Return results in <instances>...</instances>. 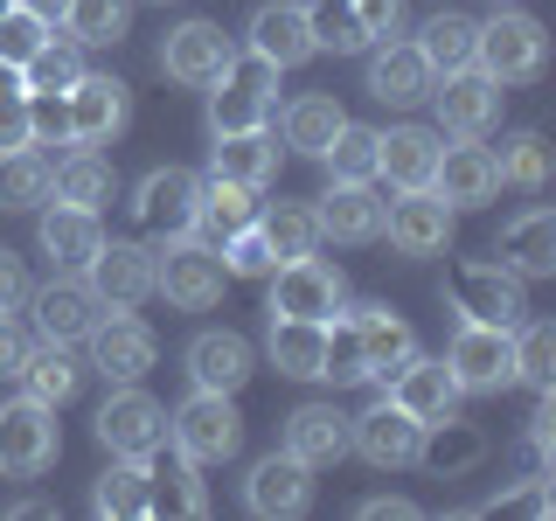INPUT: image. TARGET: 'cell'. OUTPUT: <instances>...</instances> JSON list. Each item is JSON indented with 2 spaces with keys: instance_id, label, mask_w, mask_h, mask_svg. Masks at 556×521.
Instances as JSON below:
<instances>
[{
  "instance_id": "6da1fadb",
  "label": "cell",
  "mask_w": 556,
  "mask_h": 521,
  "mask_svg": "<svg viewBox=\"0 0 556 521\" xmlns=\"http://www.w3.org/2000/svg\"><path fill=\"white\" fill-rule=\"evenodd\" d=\"M549 63V35L535 14L521 8H501L494 22H480V42H473V69H486V77L508 91V84H535Z\"/></svg>"
},
{
  "instance_id": "7a4b0ae2",
  "label": "cell",
  "mask_w": 556,
  "mask_h": 521,
  "mask_svg": "<svg viewBox=\"0 0 556 521\" xmlns=\"http://www.w3.org/2000/svg\"><path fill=\"white\" fill-rule=\"evenodd\" d=\"M445 369L459 382V396H494L515 382V327H486V320H459V334L445 347Z\"/></svg>"
},
{
  "instance_id": "3957f363",
  "label": "cell",
  "mask_w": 556,
  "mask_h": 521,
  "mask_svg": "<svg viewBox=\"0 0 556 521\" xmlns=\"http://www.w3.org/2000/svg\"><path fill=\"white\" fill-rule=\"evenodd\" d=\"M167 439H174L181 459L223 466V459H237V445H243V417H237V404L223 390H195L181 410L167 417Z\"/></svg>"
},
{
  "instance_id": "277c9868",
  "label": "cell",
  "mask_w": 556,
  "mask_h": 521,
  "mask_svg": "<svg viewBox=\"0 0 556 521\" xmlns=\"http://www.w3.org/2000/svg\"><path fill=\"white\" fill-rule=\"evenodd\" d=\"M63 452V431H56V410L35 404V396L22 390L14 404H0V473L8 480H35L49 473Z\"/></svg>"
},
{
  "instance_id": "5b68a950",
  "label": "cell",
  "mask_w": 556,
  "mask_h": 521,
  "mask_svg": "<svg viewBox=\"0 0 556 521\" xmlns=\"http://www.w3.org/2000/svg\"><path fill=\"white\" fill-rule=\"evenodd\" d=\"M98 445L112 459H153V452H167V410L139 382H118L98 410Z\"/></svg>"
},
{
  "instance_id": "8992f818",
  "label": "cell",
  "mask_w": 556,
  "mask_h": 521,
  "mask_svg": "<svg viewBox=\"0 0 556 521\" xmlns=\"http://www.w3.org/2000/svg\"><path fill=\"white\" fill-rule=\"evenodd\" d=\"M223 285H230V271H223V257L208 251V243L174 237L167 251H153V292H167V306L208 313V306L223 300Z\"/></svg>"
},
{
  "instance_id": "52a82bcc",
  "label": "cell",
  "mask_w": 556,
  "mask_h": 521,
  "mask_svg": "<svg viewBox=\"0 0 556 521\" xmlns=\"http://www.w3.org/2000/svg\"><path fill=\"white\" fill-rule=\"evenodd\" d=\"M271 306L265 313H286V320H334L348 306V278L327 265V257H286V265H271Z\"/></svg>"
},
{
  "instance_id": "ba28073f",
  "label": "cell",
  "mask_w": 556,
  "mask_h": 521,
  "mask_svg": "<svg viewBox=\"0 0 556 521\" xmlns=\"http://www.w3.org/2000/svg\"><path fill=\"white\" fill-rule=\"evenodd\" d=\"M425 439H431V431L417 424L410 410H396L390 396L369 404L362 417H348V445H355L369 466H382V473H404V466H417V459H425Z\"/></svg>"
},
{
  "instance_id": "9c48e42d",
  "label": "cell",
  "mask_w": 556,
  "mask_h": 521,
  "mask_svg": "<svg viewBox=\"0 0 556 521\" xmlns=\"http://www.w3.org/2000/svg\"><path fill=\"white\" fill-rule=\"evenodd\" d=\"M195 195H202V174H188V167H153L147 181L132 188V216H139V230L147 237H195Z\"/></svg>"
},
{
  "instance_id": "30bf717a",
  "label": "cell",
  "mask_w": 556,
  "mask_h": 521,
  "mask_svg": "<svg viewBox=\"0 0 556 521\" xmlns=\"http://www.w3.org/2000/svg\"><path fill=\"white\" fill-rule=\"evenodd\" d=\"M271 91H278V69L265 56H243L216 77V98H208V132H243V126H265L271 112Z\"/></svg>"
},
{
  "instance_id": "8fae6325",
  "label": "cell",
  "mask_w": 556,
  "mask_h": 521,
  "mask_svg": "<svg viewBox=\"0 0 556 521\" xmlns=\"http://www.w3.org/2000/svg\"><path fill=\"white\" fill-rule=\"evenodd\" d=\"M501 84L486 77V69H452V77L431 84V104H439V126L452 139H486L501 126Z\"/></svg>"
},
{
  "instance_id": "7c38bea8",
  "label": "cell",
  "mask_w": 556,
  "mask_h": 521,
  "mask_svg": "<svg viewBox=\"0 0 556 521\" xmlns=\"http://www.w3.org/2000/svg\"><path fill=\"white\" fill-rule=\"evenodd\" d=\"M382 396H390L396 410H410L417 424H445V417H459V382H452L445 361H431V355H410V361H396L390 376H382Z\"/></svg>"
},
{
  "instance_id": "4fadbf2b",
  "label": "cell",
  "mask_w": 556,
  "mask_h": 521,
  "mask_svg": "<svg viewBox=\"0 0 556 521\" xmlns=\"http://www.w3.org/2000/svg\"><path fill=\"white\" fill-rule=\"evenodd\" d=\"M452 208L439 188H404V202H382V230H390V243L404 257H439L452 243Z\"/></svg>"
},
{
  "instance_id": "5bb4252c",
  "label": "cell",
  "mask_w": 556,
  "mask_h": 521,
  "mask_svg": "<svg viewBox=\"0 0 556 521\" xmlns=\"http://www.w3.org/2000/svg\"><path fill=\"white\" fill-rule=\"evenodd\" d=\"M28 313H35V334H42V341H84L104 320L98 292L84 285V271H56L49 285H35L28 292Z\"/></svg>"
},
{
  "instance_id": "9a60e30c",
  "label": "cell",
  "mask_w": 556,
  "mask_h": 521,
  "mask_svg": "<svg viewBox=\"0 0 556 521\" xmlns=\"http://www.w3.org/2000/svg\"><path fill=\"white\" fill-rule=\"evenodd\" d=\"M84 285L98 292L104 313H132L139 300H153V251L147 243H98V257L84 265Z\"/></svg>"
},
{
  "instance_id": "2e32d148",
  "label": "cell",
  "mask_w": 556,
  "mask_h": 521,
  "mask_svg": "<svg viewBox=\"0 0 556 521\" xmlns=\"http://www.w3.org/2000/svg\"><path fill=\"white\" fill-rule=\"evenodd\" d=\"M230 63H237V42L216 22H181V28H167V42H161V69L174 84H195V91H208Z\"/></svg>"
},
{
  "instance_id": "e0dca14e",
  "label": "cell",
  "mask_w": 556,
  "mask_h": 521,
  "mask_svg": "<svg viewBox=\"0 0 556 521\" xmlns=\"http://www.w3.org/2000/svg\"><path fill=\"white\" fill-rule=\"evenodd\" d=\"M452 306L466 320H486V327H515L529 300H521V278L508 265H459L452 271Z\"/></svg>"
},
{
  "instance_id": "ac0fdd59",
  "label": "cell",
  "mask_w": 556,
  "mask_h": 521,
  "mask_svg": "<svg viewBox=\"0 0 556 521\" xmlns=\"http://www.w3.org/2000/svg\"><path fill=\"white\" fill-rule=\"evenodd\" d=\"M243 49H251V56H265L271 69H300L320 42H313V22H306L300 0H271V8L251 14V28H243Z\"/></svg>"
},
{
  "instance_id": "d6986e66",
  "label": "cell",
  "mask_w": 556,
  "mask_h": 521,
  "mask_svg": "<svg viewBox=\"0 0 556 521\" xmlns=\"http://www.w3.org/2000/svg\"><path fill=\"white\" fill-rule=\"evenodd\" d=\"M84 341H91V369L112 376V382H139V376L153 369V355H161L153 327L132 320V313H112V320H98Z\"/></svg>"
},
{
  "instance_id": "ffe728a7",
  "label": "cell",
  "mask_w": 556,
  "mask_h": 521,
  "mask_svg": "<svg viewBox=\"0 0 556 521\" xmlns=\"http://www.w3.org/2000/svg\"><path fill=\"white\" fill-rule=\"evenodd\" d=\"M251 369H257L251 341L230 334V327H208V334L188 341V382H195V390H223V396H237L243 382H251Z\"/></svg>"
},
{
  "instance_id": "44dd1931",
  "label": "cell",
  "mask_w": 556,
  "mask_h": 521,
  "mask_svg": "<svg viewBox=\"0 0 556 521\" xmlns=\"http://www.w3.org/2000/svg\"><path fill=\"white\" fill-rule=\"evenodd\" d=\"M243 500H251V514H306L313 508V466H300L292 452H271V459L251 466V480H243Z\"/></svg>"
},
{
  "instance_id": "7402d4cb",
  "label": "cell",
  "mask_w": 556,
  "mask_h": 521,
  "mask_svg": "<svg viewBox=\"0 0 556 521\" xmlns=\"http://www.w3.org/2000/svg\"><path fill=\"white\" fill-rule=\"evenodd\" d=\"M431 188L452 202V208H480L501 195V174H494V153L480 147V139H459V147L439 153V174H431Z\"/></svg>"
},
{
  "instance_id": "603a6c76",
  "label": "cell",
  "mask_w": 556,
  "mask_h": 521,
  "mask_svg": "<svg viewBox=\"0 0 556 521\" xmlns=\"http://www.w3.org/2000/svg\"><path fill=\"white\" fill-rule=\"evenodd\" d=\"M439 153L445 139L425 132V126H396V132H376V174L396 188H431V174H439Z\"/></svg>"
},
{
  "instance_id": "cb8c5ba5",
  "label": "cell",
  "mask_w": 556,
  "mask_h": 521,
  "mask_svg": "<svg viewBox=\"0 0 556 521\" xmlns=\"http://www.w3.org/2000/svg\"><path fill=\"white\" fill-rule=\"evenodd\" d=\"M118 126H126V84L84 69V77L70 84V132H77V147H104Z\"/></svg>"
},
{
  "instance_id": "d4e9b609",
  "label": "cell",
  "mask_w": 556,
  "mask_h": 521,
  "mask_svg": "<svg viewBox=\"0 0 556 521\" xmlns=\"http://www.w3.org/2000/svg\"><path fill=\"white\" fill-rule=\"evenodd\" d=\"M313 216H320V237H334V243H376L382 237V202L369 181H334Z\"/></svg>"
},
{
  "instance_id": "484cf974",
  "label": "cell",
  "mask_w": 556,
  "mask_h": 521,
  "mask_svg": "<svg viewBox=\"0 0 556 521\" xmlns=\"http://www.w3.org/2000/svg\"><path fill=\"white\" fill-rule=\"evenodd\" d=\"M208 174L237 188H265L278 174V139L265 126H243V132H216V153H208Z\"/></svg>"
},
{
  "instance_id": "4316f807",
  "label": "cell",
  "mask_w": 556,
  "mask_h": 521,
  "mask_svg": "<svg viewBox=\"0 0 556 521\" xmlns=\"http://www.w3.org/2000/svg\"><path fill=\"white\" fill-rule=\"evenodd\" d=\"M286 452L300 466H313V473H320V466H334L341 452H348V417L334 404H300V410L286 417Z\"/></svg>"
},
{
  "instance_id": "83f0119b",
  "label": "cell",
  "mask_w": 556,
  "mask_h": 521,
  "mask_svg": "<svg viewBox=\"0 0 556 521\" xmlns=\"http://www.w3.org/2000/svg\"><path fill=\"white\" fill-rule=\"evenodd\" d=\"M431 84H439V77L425 69V56H417L410 42H390V49L369 56V98L376 104H396V112H404V104H425Z\"/></svg>"
},
{
  "instance_id": "f1b7e54d",
  "label": "cell",
  "mask_w": 556,
  "mask_h": 521,
  "mask_svg": "<svg viewBox=\"0 0 556 521\" xmlns=\"http://www.w3.org/2000/svg\"><path fill=\"white\" fill-rule=\"evenodd\" d=\"M98 243H104V230H98V208H77V202H56L42 216V251H49V265L56 271H84L98 257Z\"/></svg>"
},
{
  "instance_id": "f546056e",
  "label": "cell",
  "mask_w": 556,
  "mask_h": 521,
  "mask_svg": "<svg viewBox=\"0 0 556 521\" xmlns=\"http://www.w3.org/2000/svg\"><path fill=\"white\" fill-rule=\"evenodd\" d=\"M251 223H257V188H237V181H216V174H208L202 195H195V230H202L208 251H223V243L237 230H251Z\"/></svg>"
},
{
  "instance_id": "4dcf8cb0",
  "label": "cell",
  "mask_w": 556,
  "mask_h": 521,
  "mask_svg": "<svg viewBox=\"0 0 556 521\" xmlns=\"http://www.w3.org/2000/svg\"><path fill=\"white\" fill-rule=\"evenodd\" d=\"M501 265L515 278H549L556 271V216L549 208H529L501 230Z\"/></svg>"
},
{
  "instance_id": "1f68e13d",
  "label": "cell",
  "mask_w": 556,
  "mask_h": 521,
  "mask_svg": "<svg viewBox=\"0 0 556 521\" xmlns=\"http://www.w3.org/2000/svg\"><path fill=\"white\" fill-rule=\"evenodd\" d=\"M202 466L195 459H174L161 466V459H147V514H181V521H195V514H208V494H202Z\"/></svg>"
},
{
  "instance_id": "d6a6232c",
  "label": "cell",
  "mask_w": 556,
  "mask_h": 521,
  "mask_svg": "<svg viewBox=\"0 0 556 521\" xmlns=\"http://www.w3.org/2000/svg\"><path fill=\"white\" fill-rule=\"evenodd\" d=\"M320 334H327V320H286V313H271V327H265L271 369L300 376V382H320Z\"/></svg>"
},
{
  "instance_id": "836d02e7",
  "label": "cell",
  "mask_w": 556,
  "mask_h": 521,
  "mask_svg": "<svg viewBox=\"0 0 556 521\" xmlns=\"http://www.w3.org/2000/svg\"><path fill=\"white\" fill-rule=\"evenodd\" d=\"M22 382H28V396H35V404L63 410L70 396L84 390V361L70 355V341H42V347H28V361H22Z\"/></svg>"
},
{
  "instance_id": "e575fe53",
  "label": "cell",
  "mask_w": 556,
  "mask_h": 521,
  "mask_svg": "<svg viewBox=\"0 0 556 521\" xmlns=\"http://www.w3.org/2000/svg\"><path fill=\"white\" fill-rule=\"evenodd\" d=\"M473 42H480V22H466V14H431L410 49L425 56L431 77H452V69H473Z\"/></svg>"
},
{
  "instance_id": "d590c367",
  "label": "cell",
  "mask_w": 556,
  "mask_h": 521,
  "mask_svg": "<svg viewBox=\"0 0 556 521\" xmlns=\"http://www.w3.org/2000/svg\"><path fill=\"white\" fill-rule=\"evenodd\" d=\"M355 334H362V355H369V376H390L396 361L417 355L410 320H396L390 306H355Z\"/></svg>"
},
{
  "instance_id": "8d00e7d4",
  "label": "cell",
  "mask_w": 556,
  "mask_h": 521,
  "mask_svg": "<svg viewBox=\"0 0 556 521\" xmlns=\"http://www.w3.org/2000/svg\"><path fill=\"white\" fill-rule=\"evenodd\" d=\"M341 126H348V112H341L334 98H320V91H313V98H292V104H286V126H278V132H286V147H292V153L320 161V153H327V139H334Z\"/></svg>"
},
{
  "instance_id": "74e56055",
  "label": "cell",
  "mask_w": 556,
  "mask_h": 521,
  "mask_svg": "<svg viewBox=\"0 0 556 521\" xmlns=\"http://www.w3.org/2000/svg\"><path fill=\"white\" fill-rule=\"evenodd\" d=\"M49 195H56V202H77V208L112 202V167L98 161V147H77L70 161L49 167Z\"/></svg>"
},
{
  "instance_id": "f35d334b",
  "label": "cell",
  "mask_w": 556,
  "mask_h": 521,
  "mask_svg": "<svg viewBox=\"0 0 556 521\" xmlns=\"http://www.w3.org/2000/svg\"><path fill=\"white\" fill-rule=\"evenodd\" d=\"M257 230H265V243H271L278 265H286V257L320 251V216H313L306 202H271V208H257Z\"/></svg>"
},
{
  "instance_id": "ab89813d",
  "label": "cell",
  "mask_w": 556,
  "mask_h": 521,
  "mask_svg": "<svg viewBox=\"0 0 556 521\" xmlns=\"http://www.w3.org/2000/svg\"><path fill=\"white\" fill-rule=\"evenodd\" d=\"M49 202V153L8 147L0 153V208H42Z\"/></svg>"
},
{
  "instance_id": "60d3db41",
  "label": "cell",
  "mask_w": 556,
  "mask_h": 521,
  "mask_svg": "<svg viewBox=\"0 0 556 521\" xmlns=\"http://www.w3.org/2000/svg\"><path fill=\"white\" fill-rule=\"evenodd\" d=\"M320 382H369V355H362V334H355V313H334L320 334Z\"/></svg>"
},
{
  "instance_id": "b9f144b4",
  "label": "cell",
  "mask_w": 556,
  "mask_h": 521,
  "mask_svg": "<svg viewBox=\"0 0 556 521\" xmlns=\"http://www.w3.org/2000/svg\"><path fill=\"white\" fill-rule=\"evenodd\" d=\"M132 22V0H70L63 8V28H70V42H84V49H104V42H118Z\"/></svg>"
},
{
  "instance_id": "7bdbcfd3",
  "label": "cell",
  "mask_w": 556,
  "mask_h": 521,
  "mask_svg": "<svg viewBox=\"0 0 556 521\" xmlns=\"http://www.w3.org/2000/svg\"><path fill=\"white\" fill-rule=\"evenodd\" d=\"M494 174H501V188H543L549 181V147H543V132H508L501 139V153H494Z\"/></svg>"
},
{
  "instance_id": "ee69618b",
  "label": "cell",
  "mask_w": 556,
  "mask_h": 521,
  "mask_svg": "<svg viewBox=\"0 0 556 521\" xmlns=\"http://www.w3.org/2000/svg\"><path fill=\"white\" fill-rule=\"evenodd\" d=\"M515 327H521V320H515ZM515 382H529L535 396L556 382V327H549V320H529V327L515 334Z\"/></svg>"
},
{
  "instance_id": "f6af8a7d",
  "label": "cell",
  "mask_w": 556,
  "mask_h": 521,
  "mask_svg": "<svg viewBox=\"0 0 556 521\" xmlns=\"http://www.w3.org/2000/svg\"><path fill=\"white\" fill-rule=\"evenodd\" d=\"M77 77H84V42H56V35H49V42L22 63L28 91H70Z\"/></svg>"
},
{
  "instance_id": "bcb514c9",
  "label": "cell",
  "mask_w": 556,
  "mask_h": 521,
  "mask_svg": "<svg viewBox=\"0 0 556 521\" xmlns=\"http://www.w3.org/2000/svg\"><path fill=\"white\" fill-rule=\"evenodd\" d=\"M306 22H313V42L334 49V56L369 49V35H362V22H355V0H306Z\"/></svg>"
},
{
  "instance_id": "7dc6e473",
  "label": "cell",
  "mask_w": 556,
  "mask_h": 521,
  "mask_svg": "<svg viewBox=\"0 0 556 521\" xmlns=\"http://www.w3.org/2000/svg\"><path fill=\"white\" fill-rule=\"evenodd\" d=\"M327 174L334 181H376V132L369 126H341L334 139H327Z\"/></svg>"
},
{
  "instance_id": "c3c4849f",
  "label": "cell",
  "mask_w": 556,
  "mask_h": 521,
  "mask_svg": "<svg viewBox=\"0 0 556 521\" xmlns=\"http://www.w3.org/2000/svg\"><path fill=\"white\" fill-rule=\"evenodd\" d=\"M98 514H118V521L147 514V459H118L98 480Z\"/></svg>"
},
{
  "instance_id": "681fc988",
  "label": "cell",
  "mask_w": 556,
  "mask_h": 521,
  "mask_svg": "<svg viewBox=\"0 0 556 521\" xmlns=\"http://www.w3.org/2000/svg\"><path fill=\"white\" fill-rule=\"evenodd\" d=\"M28 139L35 147H77V132H70V91H28Z\"/></svg>"
},
{
  "instance_id": "f907efd6",
  "label": "cell",
  "mask_w": 556,
  "mask_h": 521,
  "mask_svg": "<svg viewBox=\"0 0 556 521\" xmlns=\"http://www.w3.org/2000/svg\"><path fill=\"white\" fill-rule=\"evenodd\" d=\"M223 271H230V278H271V265H278V257H271V243H265V230H257V223H251V230H237L230 243H223Z\"/></svg>"
},
{
  "instance_id": "816d5d0a",
  "label": "cell",
  "mask_w": 556,
  "mask_h": 521,
  "mask_svg": "<svg viewBox=\"0 0 556 521\" xmlns=\"http://www.w3.org/2000/svg\"><path fill=\"white\" fill-rule=\"evenodd\" d=\"M42 42H49V22H35L28 8H8V14H0V63H14V69H22V63H28Z\"/></svg>"
},
{
  "instance_id": "f5cc1de1",
  "label": "cell",
  "mask_w": 556,
  "mask_h": 521,
  "mask_svg": "<svg viewBox=\"0 0 556 521\" xmlns=\"http://www.w3.org/2000/svg\"><path fill=\"white\" fill-rule=\"evenodd\" d=\"M431 431H439V445L425 439V459H431V466H473V459H480V439L459 424V417H445V424H431Z\"/></svg>"
},
{
  "instance_id": "db71d44e",
  "label": "cell",
  "mask_w": 556,
  "mask_h": 521,
  "mask_svg": "<svg viewBox=\"0 0 556 521\" xmlns=\"http://www.w3.org/2000/svg\"><path fill=\"white\" fill-rule=\"evenodd\" d=\"M355 22L369 42H390L396 28H404V0H355Z\"/></svg>"
},
{
  "instance_id": "11a10c76",
  "label": "cell",
  "mask_w": 556,
  "mask_h": 521,
  "mask_svg": "<svg viewBox=\"0 0 556 521\" xmlns=\"http://www.w3.org/2000/svg\"><path fill=\"white\" fill-rule=\"evenodd\" d=\"M28 292H35L28 265H22L14 251H0V313H22V306H28Z\"/></svg>"
},
{
  "instance_id": "9f6ffc18",
  "label": "cell",
  "mask_w": 556,
  "mask_h": 521,
  "mask_svg": "<svg viewBox=\"0 0 556 521\" xmlns=\"http://www.w3.org/2000/svg\"><path fill=\"white\" fill-rule=\"evenodd\" d=\"M28 327L14 320V313H0V376H22V361H28Z\"/></svg>"
},
{
  "instance_id": "6f0895ef",
  "label": "cell",
  "mask_w": 556,
  "mask_h": 521,
  "mask_svg": "<svg viewBox=\"0 0 556 521\" xmlns=\"http://www.w3.org/2000/svg\"><path fill=\"white\" fill-rule=\"evenodd\" d=\"M8 147H35V139H28V91L0 98V153H8Z\"/></svg>"
},
{
  "instance_id": "680465c9",
  "label": "cell",
  "mask_w": 556,
  "mask_h": 521,
  "mask_svg": "<svg viewBox=\"0 0 556 521\" xmlns=\"http://www.w3.org/2000/svg\"><path fill=\"white\" fill-rule=\"evenodd\" d=\"M355 514H362V521H417V500H404V494H376V500H362Z\"/></svg>"
},
{
  "instance_id": "91938a15",
  "label": "cell",
  "mask_w": 556,
  "mask_h": 521,
  "mask_svg": "<svg viewBox=\"0 0 556 521\" xmlns=\"http://www.w3.org/2000/svg\"><path fill=\"white\" fill-rule=\"evenodd\" d=\"M14 8H28V14H35V22H49V28H63V8H70V0H14Z\"/></svg>"
},
{
  "instance_id": "94428289",
  "label": "cell",
  "mask_w": 556,
  "mask_h": 521,
  "mask_svg": "<svg viewBox=\"0 0 556 521\" xmlns=\"http://www.w3.org/2000/svg\"><path fill=\"white\" fill-rule=\"evenodd\" d=\"M8 8H14V0H0V14H8Z\"/></svg>"
}]
</instances>
